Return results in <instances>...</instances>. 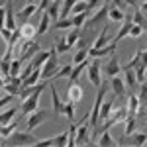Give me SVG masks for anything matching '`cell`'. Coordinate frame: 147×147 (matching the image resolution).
<instances>
[{"instance_id":"obj_1","label":"cell","mask_w":147,"mask_h":147,"mask_svg":"<svg viewBox=\"0 0 147 147\" xmlns=\"http://www.w3.org/2000/svg\"><path fill=\"white\" fill-rule=\"evenodd\" d=\"M49 82H39L37 84V90H34L26 100H22V106H20V110H22L24 116H30L32 112H35L37 108H39V98H41V92L45 90V86Z\"/></svg>"},{"instance_id":"obj_2","label":"cell","mask_w":147,"mask_h":147,"mask_svg":"<svg viewBox=\"0 0 147 147\" xmlns=\"http://www.w3.org/2000/svg\"><path fill=\"white\" fill-rule=\"evenodd\" d=\"M108 84H104L102 82L100 86H98V92H96V98H94V104H92V110H90V127H92V131L98 127V124H100V106H102V102H104V96H106V92H108Z\"/></svg>"},{"instance_id":"obj_3","label":"cell","mask_w":147,"mask_h":147,"mask_svg":"<svg viewBox=\"0 0 147 147\" xmlns=\"http://www.w3.org/2000/svg\"><path fill=\"white\" fill-rule=\"evenodd\" d=\"M88 120H90V112L84 114V118L77 125V145H88V143H92V139H90L92 127H90Z\"/></svg>"},{"instance_id":"obj_4","label":"cell","mask_w":147,"mask_h":147,"mask_svg":"<svg viewBox=\"0 0 147 147\" xmlns=\"http://www.w3.org/2000/svg\"><path fill=\"white\" fill-rule=\"evenodd\" d=\"M41 51V47H39V43H35L34 39H20L18 41V53H20V59L24 61H30V59H34L37 53Z\"/></svg>"},{"instance_id":"obj_5","label":"cell","mask_w":147,"mask_h":147,"mask_svg":"<svg viewBox=\"0 0 147 147\" xmlns=\"http://www.w3.org/2000/svg\"><path fill=\"white\" fill-rule=\"evenodd\" d=\"M35 136L30 131V129H26V131H14L8 139H4V143H8V145H14V147H18V145H35Z\"/></svg>"},{"instance_id":"obj_6","label":"cell","mask_w":147,"mask_h":147,"mask_svg":"<svg viewBox=\"0 0 147 147\" xmlns=\"http://www.w3.org/2000/svg\"><path fill=\"white\" fill-rule=\"evenodd\" d=\"M110 6H112V2L110 0H104L102 2V6H100V10L96 12L94 16H90L86 22H84V28L86 30H92V28H96V26H100L106 18H108V12H110Z\"/></svg>"},{"instance_id":"obj_7","label":"cell","mask_w":147,"mask_h":147,"mask_svg":"<svg viewBox=\"0 0 147 147\" xmlns=\"http://www.w3.org/2000/svg\"><path fill=\"white\" fill-rule=\"evenodd\" d=\"M57 49L55 47H51V55H49V59L45 61V65L41 67V79L43 80H49L53 75L57 73V67H59V63H57Z\"/></svg>"},{"instance_id":"obj_8","label":"cell","mask_w":147,"mask_h":147,"mask_svg":"<svg viewBox=\"0 0 147 147\" xmlns=\"http://www.w3.org/2000/svg\"><path fill=\"white\" fill-rule=\"evenodd\" d=\"M47 118H49V112H47V110H39V108H37L35 112H32L30 116H28V122H26V129H30V131H32V129H35L37 125L43 124Z\"/></svg>"},{"instance_id":"obj_9","label":"cell","mask_w":147,"mask_h":147,"mask_svg":"<svg viewBox=\"0 0 147 147\" xmlns=\"http://www.w3.org/2000/svg\"><path fill=\"white\" fill-rule=\"evenodd\" d=\"M100 59H92L88 65V80L92 82V86H100L102 84V71H100Z\"/></svg>"},{"instance_id":"obj_10","label":"cell","mask_w":147,"mask_h":147,"mask_svg":"<svg viewBox=\"0 0 147 147\" xmlns=\"http://www.w3.org/2000/svg\"><path fill=\"white\" fill-rule=\"evenodd\" d=\"M102 69H104V75H106L108 79H112V77H116V75H120V71H122L120 57H118V55H112L110 59H108V63H106Z\"/></svg>"},{"instance_id":"obj_11","label":"cell","mask_w":147,"mask_h":147,"mask_svg":"<svg viewBox=\"0 0 147 147\" xmlns=\"http://www.w3.org/2000/svg\"><path fill=\"white\" fill-rule=\"evenodd\" d=\"M108 84H110V90L114 92V96H118V98H124L125 96V88H127V86H125V80L122 79L120 75L112 77Z\"/></svg>"},{"instance_id":"obj_12","label":"cell","mask_w":147,"mask_h":147,"mask_svg":"<svg viewBox=\"0 0 147 147\" xmlns=\"http://www.w3.org/2000/svg\"><path fill=\"white\" fill-rule=\"evenodd\" d=\"M125 75V86L129 88V92H136L137 90V84H139V80H137V75H136V69H127V67H122Z\"/></svg>"},{"instance_id":"obj_13","label":"cell","mask_w":147,"mask_h":147,"mask_svg":"<svg viewBox=\"0 0 147 147\" xmlns=\"http://www.w3.org/2000/svg\"><path fill=\"white\" fill-rule=\"evenodd\" d=\"M82 98H84V90H82V86L77 84V82H75V84H69V88H67V100L79 104Z\"/></svg>"},{"instance_id":"obj_14","label":"cell","mask_w":147,"mask_h":147,"mask_svg":"<svg viewBox=\"0 0 147 147\" xmlns=\"http://www.w3.org/2000/svg\"><path fill=\"white\" fill-rule=\"evenodd\" d=\"M145 141H147V131H134L125 139H122V143H131V145H136V147L143 145Z\"/></svg>"},{"instance_id":"obj_15","label":"cell","mask_w":147,"mask_h":147,"mask_svg":"<svg viewBox=\"0 0 147 147\" xmlns=\"http://www.w3.org/2000/svg\"><path fill=\"white\" fill-rule=\"evenodd\" d=\"M4 28H8V30H18L16 28V14H14V4H12L10 0L6 2V22H4Z\"/></svg>"},{"instance_id":"obj_16","label":"cell","mask_w":147,"mask_h":147,"mask_svg":"<svg viewBox=\"0 0 147 147\" xmlns=\"http://www.w3.org/2000/svg\"><path fill=\"white\" fill-rule=\"evenodd\" d=\"M61 6H63V0H53V2L47 6V14L51 16V22L53 24L61 20Z\"/></svg>"},{"instance_id":"obj_17","label":"cell","mask_w":147,"mask_h":147,"mask_svg":"<svg viewBox=\"0 0 147 147\" xmlns=\"http://www.w3.org/2000/svg\"><path fill=\"white\" fill-rule=\"evenodd\" d=\"M35 12H37V6H35V4H28V6H24L22 10L18 12L16 18H18L22 24H26V22H30V18H34Z\"/></svg>"},{"instance_id":"obj_18","label":"cell","mask_w":147,"mask_h":147,"mask_svg":"<svg viewBox=\"0 0 147 147\" xmlns=\"http://www.w3.org/2000/svg\"><path fill=\"white\" fill-rule=\"evenodd\" d=\"M51 84V102H53V116H63V102L59 100V94H57V88L53 86V82H49Z\"/></svg>"},{"instance_id":"obj_19","label":"cell","mask_w":147,"mask_h":147,"mask_svg":"<svg viewBox=\"0 0 147 147\" xmlns=\"http://www.w3.org/2000/svg\"><path fill=\"white\" fill-rule=\"evenodd\" d=\"M49 28H51V16H49L47 10H45V12H41V18H39V24H37V37L47 34Z\"/></svg>"},{"instance_id":"obj_20","label":"cell","mask_w":147,"mask_h":147,"mask_svg":"<svg viewBox=\"0 0 147 147\" xmlns=\"http://www.w3.org/2000/svg\"><path fill=\"white\" fill-rule=\"evenodd\" d=\"M108 43H110V37H108V30L104 28V30L100 32V35L96 37V41H94V45L90 47V51H88V53H94V51L102 49V47H104V45H108Z\"/></svg>"},{"instance_id":"obj_21","label":"cell","mask_w":147,"mask_h":147,"mask_svg":"<svg viewBox=\"0 0 147 147\" xmlns=\"http://www.w3.org/2000/svg\"><path fill=\"white\" fill-rule=\"evenodd\" d=\"M20 34H22V39H34L35 35H37V28H35L34 24L26 22V24H22V28H20Z\"/></svg>"},{"instance_id":"obj_22","label":"cell","mask_w":147,"mask_h":147,"mask_svg":"<svg viewBox=\"0 0 147 147\" xmlns=\"http://www.w3.org/2000/svg\"><path fill=\"white\" fill-rule=\"evenodd\" d=\"M114 51H116V41H110L108 45H104L102 49L94 51V53H88V57H92V59H100V57H106V55H110V53H114Z\"/></svg>"},{"instance_id":"obj_23","label":"cell","mask_w":147,"mask_h":147,"mask_svg":"<svg viewBox=\"0 0 147 147\" xmlns=\"http://www.w3.org/2000/svg\"><path fill=\"white\" fill-rule=\"evenodd\" d=\"M16 129H18V122H16V120L10 122V124H2V125H0V139H2V141L8 139Z\"/></svg>"},{"instance_id":"obj_24","label":"cell","mask_w":147,"mask_h":147,"mask_svg":"<svg viewBox=\"0 0 147 147\" xmlns=\"http://www.w3.org/2000/svg\"><path fill=\"white\" fill-rule=\"evenodd\" d=\"M49 55H51V47L47 49V51H39L37 55L32 59V65H34V69H41L43 65H45V61L49 59Z\"/></svg>"},{"instance_id":"obj_25","label":"cell","mask_w":147,"mask_h":147,"mask_svg":"<svg viewBox=\"0 0 147 147\" xmlns=\"http://www.w3.org/2000/svg\"><path fill=\"white\" fill-rule=\"evenodd\" d=\"M124 18H125V10L118 8V6H110V12H108L110 22H124Z\"/></svg>"},{"instance_id":"obj_26","label":"cell","mask_w":147,"mask_h":147,"mask_svg":"<svg viewBox=\"0 0 147 147\" xmlns=\"http://www.w3.org/2000/svg\"><path fill=\"white\" fill-rule=\"evenodd\" d=\"M71 71H73V65L71 63H67V65H63L61 69H57V73L51 77L49 80H59V79H69L71 77Z\"/></svg>"},{"instance_id":"obj_27","label":"cell","mask_w":147,"mask_h":147,"mask_svg":"<svg viewBox=\"0 0 147 147\" xmlns=\"http://www.w3.org/2000/svg\"><path fill=\"white\" fill-rule=\"evenodd\" d=\"M16 114H18V108H8V110L0 112V125H2V124H10V122H14Z\"/></svg>"},{"instance_id":"obj_28","label":"cell","mask_w":147,"mask_h":147,"mask_svg":"<svg viewBox=\"0 0 147 147\" xmlns=\"http://www.w3.org/2000/svg\"><path fill=\"white\" fill-rule=\"evenodd\" d=\"M79 39H80V28H73V30L65 35V41L69 43V47H71V49L75 47V43H77Z\"/></svg>"},{"instance_id":"obj_29","label":"cell","mask_w":147,"mask_h":147,"mask_svg":"<svg viewBox=\"0 0 147 147\" xmlns=\"http://www.w3.org/2000/svg\"><path fill=\"white\" fill-rule=\"evenodd\" d=\"M112 108H114V102L112 100H104V102H102V106H100V122H104V120L110 118Z\"/></svg>"},{"instance_id":"obj_30","label":"cell","mask_w":147,"mask_h":147,"mask_svg":"<svg viewBox=\"0 0 147 147\" xmlns=\"http://www.w3.org/2000/svg\"><path fill=\"white\" fill-rule=\"evenodd\" d=\"M98 145L100 147H110V145H116V139L110 136V131L106 129V131H102L100 139H98Z\"/></svg>"},{"instance_id":"obj_31","label":"cell","mask_w":147,"mask_h":147,"mask_svg":"<svg viewBox=\"0 0 147 147\" xmlns=\"http://www.w3.org/2000/svg\"><path fill=\"white\" fill-rule=\"evenodd\" d=\"M137 98H139V104L147 108V80H143L139 84V90H137Z\"/></svg>"},{"instance_id":"obj_32","label":"cell","mask_w":147,"mask_h":147,"mask_svg":"<svg viewBox=\"0 0 147 147\" xmlns=\"http://www.w3.org/2000/svg\"><path fill=\"white\" fill-rule=\"evenodd\" d=\"M134 22L139 24V26H141V28L147 32V18H145V14H143L141 10H137L136 6H134Z\"/></svg>"},{"instance_id":"obj_33","label":"cell","mask_w":147,"mask_h":147,"mask_svg":"<svg viewBox=\"0 0 147 147\" xmlns=\"http://www.w3.org/2000/svg\"><path fill=\"white\" fill-rule=\"evenodd\" d=\"M88 12H90V10L80 12V14H75V16H73V26H75V28H82L84 22L88 20Z\"/></svg>"},{"instance_id":"obj_34","label":"cell","mask_w":147,"mask_h":147,"mask_svg":"<svg viewBox=\"0 0 147 147\" xmlns=\"http://www.w3.org/2000/svg\"><path fill=\"white\" fill-rule=\"evenodd\" d=\"M10 75L12 77H20V75H22V59H20V57H18V59H12Z\"/></svg>"},{"instance_id":"obj_35","label":"cell","mask_w":147,"mask_h":147,"mask_svg":"<svg viewBox=\"0 0 147 147\" xmlns=\"http://www.w3.org/2000/svg\"><path fill=\"white\" fill-rule=\"evenodd\" d=\"M86 10H90L88 2H86V0H77L75 6H73V10H71V14L75 16V14H80V12H86Z\"/></svg>"},{"instance_id":"obj_36","label":"cell","mask_w":147,"mask_h":147,"mask_svg":"<svg viewBox=\"0 0 147 147\" xmlns=\"http://www.w3.org/2000/svg\"><path fill=\"white\" fill-rule=\"evenodd\" d=\"M53 145H57V147H67L69 145V129L67 131H61V134L53 139Z\"/></svg>"},{"instance_id":"obj_37","label":"cell","mask_w":147,"mask_h":147,"mask_svg":"<svg viewBox=\"0 0 147 147\" xmlns=\"http://www.w3.org/2000/svg\"><path fill=\"white\" fill-rule=\"evenodd\" d=\"M88 51H90V47H80L79 51L73 55V63L77 65V63H80V61H84V59L88 57Z\"/></svg>"},{"instance_id":"obj_38","label":"cell","mask_w":147,"mask_h":147,"mask_svg":"<svg viewBox=\"0 0 147 147\" xmlns=\"http://www.w3.org/2000/svg\"><path fill=\"white\" fill-rule=\"evenodd\" d=\"M63 116H67L69 122H73L75 120V102H65V106H63Z\"/></svg>"},{"instance_id":"obj_39","label":"cell","mask_w":147,"mask_h":147,"mask_svg":"<svg viewBox=\"0 0 147 147\" xmlns=\"http://www.w3.org/2000/svg\"><path fill=\"white\" fill-rule=\"evenodd\" d=\"M53 28H55V30H69V28H75V26H73V18H61L59 22L53 24Z\"/></svg>"},{"instance_id":"obj_40","label":"cell","mask_w":147,"mask_h":147,"mask_svg":"<svg viewBox=\"0 0 147 147\" xmlns=\"http://www.w3.org/2000/svg\"><path fill=\"white\" fill-rule=\"evenodd\" d=\"M143 32H145V30H143L139 24L134 22V24H131V30H129V35H127V37H134V39H137V37H141V34H143Z\"/></svg>"},{"instance_id":"obj_41","label":"cell","mask_w":147,"mask_h":147,"mask_svg":"<svg viewBox=\"0 0 147 147\" xmlns=\"http://www.w3.org/2000/svg\"><path fill=\"white\" fill-rule=\"evenodd\" d=\"M141 51H143V49H137L136 55H134V59H131L127 65H124V67H127V69H136L137 65H139V61H141Z\"/></svg>"},{"instance_id":"obj_42","label":"cell","mask_w":147,"mask_h":147,"mask_svg":"<svg viewBox=\"0 0 147 147\" xmlns=\"http://www.w3.org/2000/svg\"><path fill=\"white\" fill-rule=\"evenodd\" d=\"M55 49H57V53L61 55V53H67V51H69V49H71V47H69V43H67V41H65V37H61V39L57 41Z\"/></svg>"},{"instance_id":"obj_43","label":"cell","mask_w":147,"mask_h":147,"mask_svg":"<svg viewBox=\"0 0 147 147\" xmlns=\"http://www.w3.org/2000/svg\"><path fill=\"white\" fill-rule=\"evenodd\" d=\"M12 100H14V94H10V92H8V94H4V96H0V110H2V108H6Z\"/></svg>"},{"instance_id":"obj_44","label":"cell","mask_w":147,"mask_h":147,"mask_svg":"<svg viewBox=\"0 0 147 147\" xmlns=\"http://www.w3.org/2000/svg\"><path fill=\"white\" fill-rule=\"evenodd\" d=\"M53 0H39V6H37V12H45L47 10V6L51 4Z\"/></svg>"},{"instance_id":"obj_45","label":"cell","mask_w":147,"mask_h":147,"mask_svg":"<svg viewBox=\"0 0 147 147\" xmlns=\"http://www.w3.org/2000/svg\"><path fill=\"white\" fill-rule=\"evenodd\" d=\"M4 22H6V6L0 8V32H2V28H4Z\"/></svg>"},{"instance_id":"obj_46","label":"cell","mask_w":147,"mask_h":147,"mask_svg":"<svg viewBox=\"0 0 147 147\" xmlns=\"http://www.w3.org/2000/svg\"><path fill=\"white\" fill-rule=\"evenodd\" d=\"M110 2H112V6H118V8H122V10L127 8V2H125V0H110Z\"/></svg>"},{"instance_id":"obj_47","label":"cell","mask_w":147,"mask_h":147,"mask_svg":"<svg viewBox=\"0 0 147 147\" xmlns=\"http://www.w3.org/2000/svg\"><path fill=\"white\" fill-rule=\"evenodd\" d=\"M53 139L55 137H47V139H37L35 145H53Z\"/></svg>"},{"instance_id":"obj_48","label":"cell","mask_w":147,"mask_h":147,"mask_svg":"<svg viewBox=\"0 0 147 147\" xmlns=\"http://www.w3.org/2000/svg\"><path fill=\"white\" fill-rule=\"evenodd\" d=\"M86 2H88V6H90V10H92V8H96V6H100V4L104 2V0H86Z\"/></svg>"},{"instance_id":"obj_49","label":"cell","mask_w":147,"mask_h":147,"mask_svg":"<svg viewBox=\"0 0 147 147\" xmlns=\"http://www.w3.org/2000/svg\"><path fill=\"white\" fill-rule=\"evenodd\" d=\"M139 10H141V12H143V14L147 16V0H143V2H141V6H139Z\"/></svg>"},{"instance_id":"obj_50","label":"cell","mask_w":147,"mask_h":147,"mask_svg":"<svg viewBox=\"0 0 147 147\" xmlns=\"http://www.w3.org/2000/svg\"><path fill=\"white\" fill-rule=\"evenodd\" d=\"M6 2H8V0H0V8H2V6H6Z\"/></svg>"},{"instance_id":"obj_51","label":"cell","mask_w":147,"mask_h":147,"mask_svg":"<svg viewBox=\"0 0 147 147\" xmlns=\"http://www.w3.org/2000/svg\"><path fill=\"white\" fill-rule=\"evenodd\" d=\"M4 86V79H2V75H0V88Z\"/></svg>"},{"instance_id":"obj_52","label":"cell","mask_w":147,"mask_h":147,"mask_svg":"<svg viewBox=\"0 0 147 147\" xmlns=\"http://www.w3.org/2000/svg\"><path fill=\"white\" fill-rule=\"evenodd\" d=\"M35 2H37V0H28V4H35Z\"/></svg>"},{"instance_id":"obj_53","label":"cell","mask_w":147,"mask_h":147,"mask_svg":"<svg viewBox=\"0 0 147 147\" xmlns=\"http://www.w3.org/2000/svg\"><path fill=\"white\" fill-rule=\"evenodd\" d=\"M145 131H147V127H145Z\"/></svg>"},{"instance_id":"obj_54","label":"cell","mask_w":147,"mask_h":147,"mask_svg":"<svg viewBox=\"0 0 147 147\" xmlns=\"http://www.w3.org/2000/svg\"><path fill=\"white\" fill-rule=\"evenodd\" d=\"M145 80H147V77H145Z\"/></svg>"}]
</instances>
